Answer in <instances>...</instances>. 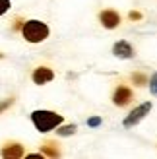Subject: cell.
Listing matches in <instances>:
<instances>
[{
    "label": "cell",
    "instance_id": "6da1fadb",
    "mask_svg": "<svg viewBox=\"0 0 157 159\" xmlns=\"http://www.w3.org/2000/svg\"><path fill=\"white\" fill-rule=\"evenodd\" d=\"M31 120H33L35 128L39 132H51L62 124V116L58 113H52V111H33Z\"/></svg>",
    "mask_w": 157,
    "mask_h": 159
},
{
    "label": "cell",
    "instance_id": "7a4b0ae2",
    "mask_svg": "<svg viewBox=\"0 0 157 159\" xmlns=\"http://www.w3.org/2000/svg\"><path fill=\"white\" fill-rule=\"evenodd\" d=\"M21 35L25 37V41L29 43H41L49 37V25L39 20H29L23 23L21 27Z\"/></svg>",
    "mask_w": 157,
    "mask_h": 159
},
{
    "label": "cell",
    "instance_id": "3957f363",
    "mask_svg": "<svg viewBox=\"0 0 157 159\" xmlns=\"http://www.w3.org/2000/svg\"><path fill=\"white\" fill-rule=\"evenodd\" d=\"M150 111H151V103H150V101H146V103H142L140 107H136L126 118H124V128H132V126H136L146 115H150Z\"/></svg>",
    "mask_w": 157,
    "mask_h": 159
},
{
    "label": "cell",
    "instance_id": "277c9868",
    "mask_svg": "<svg viewBox=\"0 0 157 159\" xmlns=\"http://www.w3.org/2000/svg\"><path fill=\"white\" fill-rule=\"evenodd\" d=\"M132 97H134V93H132L130 87H126V85H119V87L114 89L113 103H114V105H119V107H124V105H128V103L132 101Z\"/></svg>",
    "mask_w": 157,
    "mask_h": 159
},
{
    "label": "cell",
    "instance_id": "5b68a950",
    "mask_svg": "<svg viewBox=\"0 0 157 159\" xmlns=\"http://www.w3.org/2000/svg\"><path fill=\"white\" fill-rule=\"evenodd\" d=\"M99 20H101V23H103V27L113 29V27H116L120 23V16L114 10H103L99 14Z\"/></svg>",
    "mask_w": 157,
    "mask_h": 159
},
{
    "label": "cell",
    "instance_id": "8992f818",
    "mask_svg": "<svg viewBox=\"0 0 157 159\" xmlns=\"http://www.w3.org/2000/svg\"><path fill=\"white\" fill-rule=\"evenodd\" d=\"M113 52L119 58H132L134 57V49H132V45L128 41H116L113 47Z\"/></svg>",
    "mask_w": 157,
    "mask_h": 159
},
{
    "label": "cell",
    "instance_id": "52a82bcc",
    "mask_svg": "<svg viewBox=\"0 0 157 159\" xmlns=\"http://www.w3.org/2000/svg\"><path fill=\"white\" fill-rule=\"evenodd\" d=\"M52 78H54V72H52L51 68H45V66H39L35 72H33V82H35V84H39V85L49 84Z\"/></svg>",
    "mask_w": 157,
    "mask_h": 159
},
{
    "label": "cell",
    "instance_id": "ba28073f",
    "mask_svg": "<svg viewBox=\"0 0 157 159\" xmlns=\"http://www.w3.org/2000/svg\"><path fill=\"white\" fill-rule=\"evenodd\" d=\"M23 155V148L20 144H8L2 149V157H10V159H18Z\"/></svg>",
    "mask_w": 157,
    "mask_h": 159
},
{
    "label": "cell",
    "instance_id": "9c48e42d",
    "mask_svg": "<svg viewBox=\"0 0 157 159\" xmlns=\"http://www.w3.org/2000/svg\"><path fill=\"white\" fill-rule=\"evenodd\" d=\"M76 128H78L76 124H66V126H62V128H58L56 134L58 136H72V134L76 132Z\"/></svg>",
    "mask_w": 157,
    "mask_h": 159
},
{
    "label": "cell",
    "instance_id": "30bf717a",
    "mask_svg": "<svg viewBox=\"0 0 157 159\" xmlns=\"http://www.w3.org/2000/svg\"><path fill=\"white\" fill-rule=\"evenodd\" d=\"M43 153L49 155V157H56V155H58V149L54 148V144H51V142H49V144L43 146Z\"/></svg>",
    "mask_w": 157,
    "mask_h": 159
},
{
    "label": "cell",
    "instance_id": "8fae6325",
    "mask_svg": "<svg viewBox=\"0 0 157 159\" xmlns=\"http://www.w3.org/2000/svg\"><path fill=\"white\" fill-rule=\"evenodd\" d=\"M147 84H150V89H151V93L157 97V74H153L150 80H147Z\"/></svg>",
    "mask_w": 157,
    "mask_h": 159
},
{
    "label": "cell",
    "instance_id": "7c38bea8",
    "mask_svg": "<svg viewBox=\"0 0 157 159\" xmlns=\"http://www.w3.org/2000/svg\"><path fill=\"white\" fill-rule=\"evenodd\" d=\"M132 80H134L138 85H146V84H147V78H146L144 74H132Z\"/></svg>",
    "mask_w": 157,
    "mask_h": 159
},
{
    "label": "cell",
    "instance_id": "4fadbf2b",
    "mask_svg": "<svg viewBox=\"0 0 157 159\" xmlns=\"http://www.w3.org/2000/svg\"><path fill=\"white\" fill-rule=\"evenodd\" d=\"M10 10V0H0V16Z\"/></svg>",
    "mask_w": 157,
    "mask_h": 159
},
{
    "label": "cell",
    "instance_id": "5bb4252c",
    "mask_svg": "<svg viewBox=\"0 0 157 159\" xmlns=\"http://www.w3.org/2000/svg\"><path fill=\"white\" fill-rule=\"evenodd\" d=\"M101 124V118L99 116H91L89 120H87V126H91V128H95V126H99Z\"/></svg>",
    "mask_w": 157,
    "mask_h": 159
},
{
    "label": "cell",
    "instance_id": "9a60e30c",
    "mask_svg": "<svg viewBox=\"0 0 157 159\" xmlns=\"http://www.w3.org/2000/svg\"><path fill=\"white\" fill-rule=\"evenodd\" d=\"M12 103H14V99H8V101H4V103H0V111H4L6 107H10Z\"/></svg>",
    "mask_w": 157,
    "mask_h": 159
},
{
    "label": "cell",
    "instance_id": "2e32d148",
    "mask_svg": "<svg viewBox=\"0 0 157 159\" xmlns=\"http://www.w3.org/2000/svg\"><path fill=\"white\" fill-rule=\"evenodd\" d=\"M140 18H142L140 12H130V20H140Z\"/></svg>",
    "mask_w": 157,
    "mask_h": 159
}]
</instances>
